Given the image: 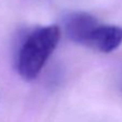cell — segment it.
<instances>
[{"mask_svg": "<svg viewBox=\"0 0 122 122\" xmlns=\"http://www.w3.org/2000/svg\"><path fill=\"white\" fill-rule=\"evenodd\" d=\"M61 39L57 25L40 26L28 32L16 53V70L26 81L36 79Z\"/></svg>", "mask_w": 122, "mask_h": 122, "instance_id": "cell-1", "label": "cell"}, {"mask_svg": "<svg viewBox=\"0 0 122 122\" xmlns=\"http://www.w3.org/2000/svg\"><path fill=\"white\" fill-rule=\"evenodd\" d=\"M121 90H122V83H121Z\"/></svg>", "mask_w": 122, "mask_h": 122, "instance_id": "cell-4", "label": "cell"}, {"mask_svg": "<svg viewBox=\"0 0 122 122\" xmlns=\"http://www.w3.org/2000/svg\"><path fill=\"white\" fill-rule=\"evenodd\" d=\"M99 22L88 12H71L64 19V31L66 37L74 43L85 46L90 34Z\"/></svg>", "mask_w": 122, "mask_h": 122, "instance_id": "cell-2", "label": "cell"}, {"mask_svg": "<svg viewBox=\"0 0 122 122\" xmlns=\"http://www.w3.org/2000/svg\"><path fill=\"white\" fill-rule=\"evenodd\" d=\"M122 44V27L98 23L90 34L84 46L101 53H110Z\"/></svg>", "mask_w": 122, "mask_h": 122, "instance_id": "cell-3", "label": "cell"}]
</instances>
